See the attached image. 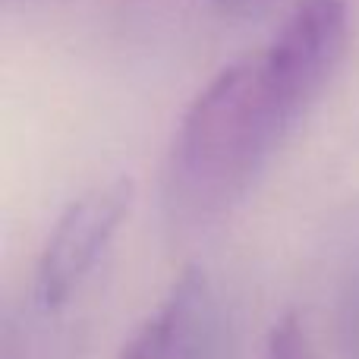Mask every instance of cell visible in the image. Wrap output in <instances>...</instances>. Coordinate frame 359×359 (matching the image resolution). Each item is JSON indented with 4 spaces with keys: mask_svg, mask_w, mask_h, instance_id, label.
I'll return each mask as SVG.
<instances>
[{
    "mask_svg": "<svg viewBox=\"0 0 359 359\" xmlns=\"http://www.w3.org/2000/svg\"><path fill=\"white\" fill-rule=\"evenodd\" d=\"M262 359H312L309 334H306L303 322H299L293 312L280 316L278 322L271 325V331H268V337H265Z\"/></svg>",
    "mask_w": 359,
    "mask_h": 359,
    "instance_id": "obj_4",
    "label": "cell"
},
{
    "mask_svg": "<svg viewBox=\"0 0 359 359\" xmlns=\"http://www.w3.org/2000/svg\"><path fill=\"white\" fill-rule=\"evenodd\" d=\"M117 359H215V309L205 271L186 268Z\"/></svg>",
    "mask_w": 359,
    "mask_h": 359,
    "instance_id": "obj_3",
    "label": "cell"
},
{
    "mask_svg": "<svg viewBox=\"0 0 359 359\" xmlns=\"http://www.w3.org/2000/svg\"><path fill=\"white\" fill-rule=\"evenodd\" d=\"M309 111L268 48L221 69L192 98L168 155V198L183 217L230 211L259 180L280 139Z\"/></svg>",
    "mask_w": 359,
    "mask_h": 359,
    "instance_id": "obj_1",
    "label": "cell"
},
{
    "mask_svg": "<svg viewBox=\"0 0 359 359\" xmlns=\"http://www.w3.org/2000/svg\"><path fill=\"white\" fill-rule=\"evenodd\" d=\"M133 205V180L117 177L82 192L67 205L38 255L35 299L41 309L54 312L73 299L82 280L95 271L98 259L111 246L114 233L126 221Z\"/></svg>",
    "mask_w": 359,
    "mask_h": 359,
    "instance_id": "obj_2",
    "label": "cell"
},
{
    "mask_svg": "<svg viewBox=\"0 0 359 359\" xmlns=\"http://www.w3.org/2000/svg\"><path fill=\"white\" fill-rule=\"evenodd\" d=\"M215 4H221V6H252V4H262V0H215Z\"/></svg>",
    "mask_w": 359,
    "mask_h": 359,
    "instance_id": "obj_5",
    "label": "cell"
}]
</instances>
